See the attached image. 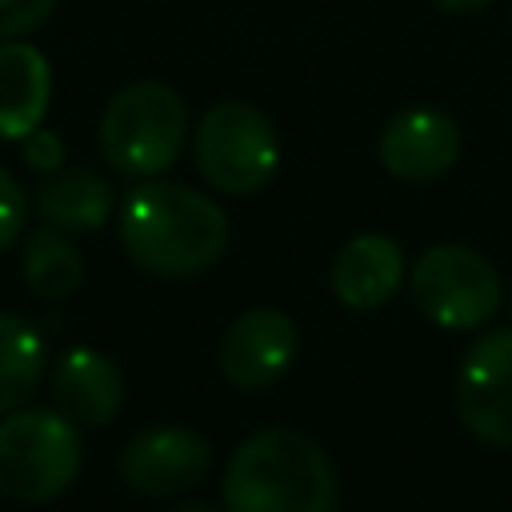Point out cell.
Wrapping results in <instances>:
<instances>
[{
  "instance_id": "cell-18",
  "label": "cell",
  "mask_w": 512,
  "mask_h": 512,
  "mask_svg": "<svg viewBox=\"0 0 512 512\" xmlns=\"http://www.w3.org/2000/svg\"><path fill=\"white\" fill-rule=\"evenodd\" d=\"M60 0H0V40H16L40 28Z\"/></svg>"
},
{
  "instance_id": "cell-9",
  "label": "cell",
  "mask_w": 512,
  "mask_h": 512,
  "mask_svg": "<svg viewBox=\"0 0 512 512\" xmlns=\"http://www.w3.org/2000/svg\"><path fill=\"white\" fill-rule=\"evenodd\" d=\"M296 356V324L280 308H248L220 336V372L232 388L256 392L276 384Z\"/></svg>"
},
{
  "instance_id": "cell-2",
  "label": "cell",
  "mask_w": 512,
  "mask_h": 512,
  "mask_svg": "<svg viewBox=\"0 0 512 512\" xmlns=\"http://www.w3.org/2000/svg\"><path fill=\"white\" fill-rule=\"evenodd\" d=\"M224 512H332L336 468L328 452L296 428L244 436L224 464Z\"/></svg>"
},
{
  "instance_id": "cell-21",
  "label": "cell",
  "mask_w": 512,
  "mask_h": 512,
  "mask_svg": "<svg viewBox=\"0 0 512 512\" xmlns=\"http://www.w3.org/2000/svg\"><path fill=\"white\" fill-rule=\"evenodd\" d=\"M168 512H220V508L208 504V500H184V504H172Z\"/></svg>"
},
{
  "instance_id": "cell-20",
  "label": "cell",
  "mask_w": 512,
  "mask_h": 512,
  "mask_svg": "<svg viewBox=\"0 0 512 512\" xmlns=\"http://www.w3.org/2000/svg\"><path fill=\"white\" fill-rule=\"evenodd\" d=\"M488 4L492 0H432V8H440L444 16H468V12H480Z\"/></svg>"
},
{
  "instance_id": "cell-17",
  "label": "cell",
  "mask_w": 512,
  "mask_h": 512,
  "mask_svg": "<svg viewBox=\"0 0 512 512\" xmlns=\"http://www.w3.org/2000/svg\"><path fill=\"white\" fill-rule=\"evenodd\" d=\"M24 220H28L24 188H20V184H16V176L0 164V252L16 244V236L24 232Z\"/></svg>"
},
{
  "instance_id": "cell-13",
  "label": "cell",
  "mask_w": 512,
  "mask_h": 512,
  "mask_svg": "<svg viewBox=\"0 0 512 512\" xmlns=\"http://www.w3.org/2000/svg\"><path fill=\"white\" fill-rule=\"evenodd\" d=\"M52 100V64L40 48L0 40V140H24L44 124Z\"/></svg>"
},
{
  "instance_id": "cell-10",
  "label": "cell",
  "mask_w": 512,
  "mask_h": 512,
  "mask_svg": "<svg viewBox=\"0 0 512 512\" xmlns=\"http://www.w3.org/2000/svg\"><path fill=\"white\" fill-rule=\"evenodd\" d=\"M376 156L388 176L404 184H428L456 164L460 128L440 108H404L384 124L376 140Z\"/></svg>"
},
{
  "instance_id": "cell-8",
  "label": "cell",
  "mask_w": 512,
  "mask_h": 512,
  "mask_svg": "<svg viewBox=\"0 0 512 512\" xmlns=\"http://www.w3.org/2000/svg\"><path fill=\"white\" fill-rule=\"evenodd\" d=\"M116 472L132 492L168 500L196 488L212 472V444L200 432L176 424L144 428L120 448Z\"/></svg>"
},
{
  "instance_id": "cell-14",
  "label": "cell",
  "mask_w": 512,
  "mask_h": 512,
  "mask_svg": "<svg viewBox=\"0 0 512 512\" xmlns=\"http://www.w3.org/2000/svg\"><path fill=\"white\" fill-rule=\"evenodd\" d=\"M36 212L60 232H96L112 216V188L92 168H56L36 188Z\"/></svg>"
},
{
  "instance_id": "cell-15",
  "label": "cell",
  "mask_w": 512,
  "mask_h": 512,
  "mask_svg": "<svg viewBox=\"0 0 512 512\" xmlns=\"http://www.w3.org/2000/svg\"><path fill=\"white\" fill-rule=\"evenodd\" d=\"M20 272H24V284H28L32 296H40V300H64V296H72L80 288L84 260H80L76 244L60 228L44 224V228L28 232Z\"/></svg>"
},
{
  "instance_id": "cell-12",
  "label": "cell",
  "mask_w": 512,
  "mask_h": 512,
  "mask_svg": "<svg viewBox=\"0 0 512 512\" xmlns=\"http://www.w3.org/2000/svg\"><path fill=\"white\" fill-rule=\"evenodd\" d=\"M404 284V252L384 232L352 236L332 260V292L352 312H372Z\"/></svg>"
},
{
  "instance_id": "cell-5",
  "label": "cell",
  "mask_w": 512,
  "mask_h": 512,
  "mask_svg": "<svg viewBox=\"0 0 512 512\" xmlns=\"http://www.w3.org/2000/svg\"><path fill=\"white\" fill-rule=\"evenodd\" d=\"M192 156L200 176L228 196L260 192L280 164V140L272 120L248 100L212 104L192 136Z\"/></svg>"
},
{
  "instance_id": "cell-19",
  "label": "cell",
  "mask_w": 512,
  "mask_h": 512,
  "mask_svg": "<svg viewBox=\"0 0 512 512\" xmlns=\"http://www.w3.org/2000/svg\"><path fill=\"white\" fill-rule=\"evenodd\" d=\"M24 160H28V168H36V172H56V168H64V144H60V136L56 132H48V128H36V132H28L24 140Z\"/></svg>"
},
{
  "instance_id": "cell-7",
  "label": "cell",
  "mask_w": 512,
  "mask_h": 512,
  "mask_svg": "<svg viewBox=\"0 0 512 512\" xmlns=\"http://www.w3.org/2000/svg\"><path fill=\"white\" fill-rule=\"evenodd\" d=\"M456 416L476 440L512 448V328H492L468 348L456 376Z\"/></svg>"
},
{
  "instance_id": "cell-1",
  "label": "cell",
  "mask_w": 512,
  "mask_h": 512,
  "mask_svg": "<svg viewBox=\"0 0 512 512\" xmlns=\"http://www.w3.org/2000/svg\"><path fill=\"white\" fill-rule=\"evenodd\" d=\"M120 244L152 276H200L228 248V216L212 196L188 184L148 180L124 196Z\"/></svg>"
},
{
  "instance_id": "cell-6",
  "label": "cell",
  "mask_w": 512,
  "mask_h": 512,
  "mask_svg": "<svg viewBox=\"0 0 512 512\" xmlns=\"http://www.w3.org/2000/svg\"><path fill=\"white\" fill-rule=\"evenodd\" d=\"M416 308L452 332L480 328L500 308V276L496 268L464 244H436L428 248L408 280Z\"/></svg>"
},
{
  "instance_id": "cell-16",
  "label": "cell",
  "mask_w": 512,
  "mask_h": 512,
  "mask_svg": "<svg viewBox=\"0 0 512 512\" xmlns=\"http://www.w3.org/2000/svg\"><path fill=\"white\" fill-rule=\"evenodd\" d=\"M44 380V340L40 332L16 316L0 312V416L24 408V400Z\"/></svg>"
},
{
  "instance_id": "cell-11",
  "label": "cell",
  "mask_w": 512,
  "mask_h": 512,
  "mask_svg": "<svg viewBox=\"0 0 512 512\" xmlns=\"http://www.w3.org/2000/svg\"><path fill=\"white\" fill-rule=\"evenodd\" d=\"M52 400L68 420L104 428L124 408V376L104 352L76 344L52 368Z\"/></svg>"
},
{
  "instance_id": "cell-3",
  "label": "cell",
  "mask_w": 512,
  "mask_h": 512,
  "mask_svg": "<svg viewBox=\"0 0 512 512\" xmlns=\"http://www.w3.org/2000/svg\"><path fill=\"white\" fill-rule=\"evenodd\" d=\"M100 156L124 176H160L188 140V108L164 80L124 84L100 116Z\"/></svg>"
},
{
  "instance_id": "cell-4",
  "label": "cell",
  "mask_w": 512,
  "mask_h": 512,
  "mask_svg": "<svg viewBox=\"0 0 512 512\" xmlns=\"http://www.w3.org/2000/svg\"><path fill=\"white\" fill-rule=\"evenodd\" d=\"M84 460L76 420L60 408H16L0 416V496L20 504L56 500Z\"/></svg>"
}]
</instances>
